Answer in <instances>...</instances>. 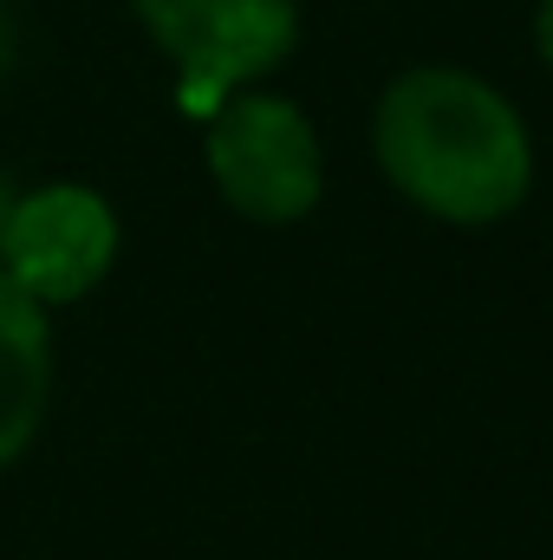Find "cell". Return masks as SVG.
I'll use <instances>...</instances> for the list:
<instances>
[{
	"label": "cell",
	"mask_w": 553,
	"mask_h": 560,
	"mask_svg": "<svg viewBox=\"0 0 553 560\" xmlns=\"http://www.w3.org/2000/svg\"><path fill=\"white\" fill-rule=\"evenodd\" d=\"M52 411V313L0 275V469H13Z\"/></svg>",
	"instance_id": "cell-5"
},
{
	"label": "cell",
	"mask_w": 553,
	"mask_h": 560,
	"mask_svg": "<svg viewBox=\"0 0 553 560\" xmlns=\"http://www.w3.org/2000/svg\"><path fill=\"white\" fill-rule=\"evenodd\" d=\"M131 13L169 59L196 118L248 85H268L299 46V0H131Z\"/></svg>",
	"instance_id": "cell-3"
},
{
	"label": "cell",
	"mask_w": 553,
	"mask_h": 560,
	"mask_svg": "<svg viewBox=\"0 0 553 560\" xmlns=\"http://www.w3.org/2000/svg\"><path fill=\"white\" fill-rule=\"evenodd\" d=\"M13 72V13H7V0H0V79Z\"/></svg>",
	"instance_id": "cell-7"
},
{
	"label": "cell",
	"mask_w": 553,
	"mask_h": 560,
	"mask_svg": "<svg viewBox=\"0 0 553 560\" xmlns=\"http://www.w3.org/2000/svg\"><path fill=\"white\" fill-rule=\"evenodd\" d=\"M118 248H125V229H118V209L105 189L39 183V189H20V202L7 215L0 275L26 300H39L46 313H59L105 287V275L118 268Z\"/></svg>",
	"instance_id": "cell-4"
},
{
	"label": "cell",
	"mask_w": 553,
	"mask_h": 560,
	"mask_svg": "<svg viewBox=\"0 0 553 560\" xmlns=\"http://www.w3.org/2000/svg\"><path fill=\"white\" fill-rule=\"evenodd\" d=\"M385 183L449 229H495L534 196V131L521 105L469 66H411L372 105Z\"/></svg>",
	"instance_id": "cell-1"
},
{
	"label": "cell",
	"mask_w": 553,
	"mask_h": 560,
	"mask_svg": "<svg viewBox=\"0 0 553 560\" xmlns=\"http://www.w3.org/2000/svg\"><path fill=\"white\" fill-rule=\"evenodd\" d=\"M13 202H20V183L0 170V235H7V215H13Z\"/></svg>",
	"instance_id": "cell-8"
},
{
	"label": "cell",
	"mask_w": 553,
	"mask_h": 560,
	"mask_svg": "<svg viewBox=\"0 0 553 560\" xmlns=\"http://www.w3.org/2000/svg\"><path fill=\"white\" fill-rule=\"evenodd\" d=\"M202 170L215 196L261 229L306 222L326 196V143L299 98L248 85L202 118Z\"/></svg>",
	"instance_id": "cell-2"
},
{
	"label": "cell",
	"mask_w": 553,
	"mask_h": 560,
	"mask_svg": "<svg viewBox=\"0 0 553 560\" xmlns=\"http://www.w3.org/2000/svg\"><path fill=\"white\" fill-rule=\"evenodd\" d=\"M534 52H541V66L553 72V0L534 7Z\"/></svg>",
	"instance_id": "cell-6"
}]
</instances>
